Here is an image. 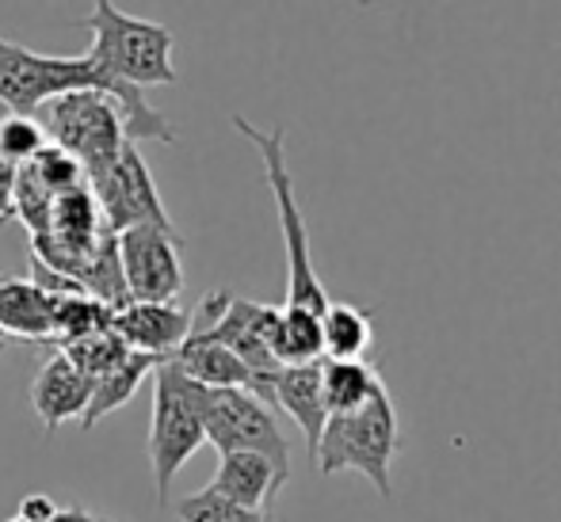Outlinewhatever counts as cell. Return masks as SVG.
<instances>
[{
  "label": "cell",
  "mask_w": 561,
  "mask_h": 522,
  "mask_svg": "<svg viewBox=\"0 0 561 522\" xmlns=\"http://www.w3.org/2000/svg\"><path fill=\"white\" fill-rule=\"evenodd\" d=\"M112 305L96 302L92 294H54V339L50 344L66 347L73 339H84L92 332L112 328Z\"/></svg>",
  "instance_id": "ffe728a7"
},
{
  "label": "cell",
  "mask_w": 561,
  "mask_h": 522,
  "mask_svg": "<svg viewBox=\"0 0 561 522\" xmlns=\"http://www.w3.org/2000/svg\"><path fill=\"white\" fill-rule=\"evenodd\" d=\"M89 89L115 100L126 141H134V146L138 141H164V146L176 141V126L157 107L146 104L141 89L107 77L89 54H81V58H54V54H35L0 35V104L8 107V115H35L50 100Z\"/></svg>",
  "instance_id": "6da1fadb"
},
{
  "label": "cell",
  "mask_w": 561,
  "mask_h": 522,
  "mask_svg": "<svg viewBox=\"0 0 561 522\" xmlns=\"http://www.w3.org/2000/svg\"><path fill=\"white\" fill-rule=\"evenodd\" d=\"M401 450V419L393 408L390 390H378L355 413H340L325 419V431L313 450L318 473L336 477V473H363L375 485L382 500H390V465Z\"/></svg>",
  "instance_id": "3957f363"
},
{
  "label": "cell",
  "mask_w": 561,
  "mask_h": 522,
  "mask_svg": "<svg viewBox=\"0 0 561 522\" xmlns=\"http://www.w3.org/2000/svg\"><path fill=\"white\" fill-rule=\"evenodd\" d=\"M12 522H27V519L15 515ZM50 522H96V515H89V511H84V508H61L58 515H54Z\"/></svg>",
  "instance_id": "83f0119b"
},
{
  "label": "cell",
  "mask_w": 561,
  "mask_h": 522,
  "mask_svg": "<svg viewBox=\"0 0 561 522\" xmlns=\"http://www.w3.org/2000/svg\"><path fill=\"white\" fill-rule=\"evenodd\" d=\"M81 27L92 35L89 58L115 81H126L134 89L180 81L176 66H172L176 35L164 23L138 20V15L115 8V0H96Z\"/></svg>",
  "instance_id": "277c9868"
},
{
  "label": "cell",
  "mask_w": 561,
  "mask_h": 522,
  "mask_svg": "<svg viewBox=\"0 0 561 522\" xmlns=\"http://www.w3.org/2000/svg\"><path fill=\"white\" fill-rule=\"evenodd\" d=\"M382 374L363 359H321V397H325L329 416L355 413L363 408L378 390Z\"/></svg>",
  "instance_id": "e0dca14e"
},
{
  "label": "cell",
  "mask_w": 561,
  "mask_h": 522,
  "mask_svg": "<svg viewBox=\"0 0 561 522\" xmlns=\"http://www.w3.org/2000/svg\"><path fill=\"white\" fill-rule=\"evenodd\" d=\"M46 146H50V141H46V130L38 126L35 115H4L0 118V161L4 164L23 169V164L35 161Z\"/></svg>",
  "instance_id": "7402d4cb"
},
{
  "label": "cell",
  "mask_w": 561,
  "mask_h": 522,
  "mask_svg": "<svg viewBox=\"0 0 561 522\" xmlns=\"http://www.w3.org/2000/svg\"><path fill=\"white\" fill-rule=\"evenodd\" d=\"M233 126L260 153L264 184L272 187L275 210H279L283 252H287V302L283 305H290V310H310L321 316L329 310V294H325V282H321L318 267H313L310 229H306L302 207H298V195H295V176H290V164H287V130H283V126L260 130V126H252L244 115H233Z\"/></svg>",
  "instance_id": "7a4b0ae2"
},
{
  "label": "cell",
  "mask_w": 561,
  "mask_h": 522,
  "mask_svg": "<svg viewBox=\"0 0 561 522\" xmlns=\"http://www.w3.org/2000/svg\"><path fill=\"white\" fill-rule=\"evenodd\" d=\"M272 408H283L302 431L310 454L318 450V439L325 431V397H321V362H302V367H283L272 378Z\"/></svg>",
  "instance_id": "4fadbf2b"
},
{
  "label": "cell",
  "mask_w": 561,
  "mask_h": 522,
  "mask_svg": "<svg viewBox=\"0 0 561 522\" xmlns=\"http://www.w3.org/2000/svg\"><path fill=\"white\" fill-rule=\"evenodd\" d=\"M54 199L58 195H50L43 184H38L35 172L23 164V169H15V192H12V202H15V218L27 225L31 236L46 233L50 229V210H54Z\"/></svg>",
  "instance_id": "cb8c5ba5"
},
{
  "label": "cell",
  "mask_w": 561,
  "mask_h": 522,
  "mask_svg": "<svg viewBox=\"0 0 561 522\" xmlns=\"http://www.w3.org/2000/svg\"><path fill=\"white\" fill-rule=\"evenodd\" d=\"M207 442V385L192 382L172 359L153 370V424H149V462H153L157 503H169L176 473Z\"/></svg>",
  "instance_id": "5b68a950"
},
{
  "label": "cell",
  "mask_w": 561,
  "mask_h": 522,
  "mask_svg": "<svg viewBox=\"0 0 561 522\" xmlns=\"http://www.w3.org/2000/svg\"><path fill=\"white\" fill-rule=\"evenodd\" d=\"M321 344L325 359H363L375 344V321L359 305L329 302V310L321 313Z\"/></svg>",
  "instance_id": "d6986e66"
},
{
  "label": "cell",
  "mask_w": 561,
  "mask_h": 522,
  "mask_svg": "<svg viewBox=\"0 0 561 522\" xmlns=\"http://www.w3.org/2000/svg\"><path fill=\"white\" fill-rule=\"evenodd\" d=\"M172 362L192 382L207 385V390H249L256 397V374L229 347L218 344L215 336H207V332H195V328L187 332V339L176 347Z\"/></svg>",
  "instance_id": "5bb4252c"
},
{
  "label": "cell",
  "mask_w": 561,
  "mask_h": 522,
  "mask_svg": "<svg viewBox=\"0 0 561 522\" xmlns=\"http://www.w3.org/2000/svg\"><path fill=\"white\" fill-rule=\"evenodd\" d=\"M0 332L8 339L50 344L54 339V294L35 279L0 275Z\"/></svg>",
  "instance_id": "9a60e30c"
},
{
  "label": "cell",
  "mask_w": 561,
  "mask_h": 522,
  "mask_svg": "<svg viewBox=\"0 0 561 522\" xmlns=\"http://www.w3.org/2000/svg\"><path fill=\"white\" fill-rule=\"evenodd\" d=\"M112 332L126 351L172 359L192 332V310H180L176 302H126L112 313Z\"/></svg>",
  "instance_id": "30bf717a"
},
{
  "label": "cell",
  "mask_w": 561,
  "mask_h": 522,
  "mask_svg": "<svg viewBox=\"0 0 561 522\" xmlns=\"http://www.w3.org/2000/svg\"><path fill=\"white\" fill-rule=\"evenodd\" d=\"M272 355L279 367H302V362L325 359V344H321V316L310 310H290L279 305L272 328Z\"/></svg>",
  "instance_id": "ac0fdd59"
},
{
  "label": "cell",
  "mask_w": 561,
  "mask_h": 522,
  "mask_svg": "<svg viewBox=\"0 0 561 522\" xmlns=\"http://www.w3.org/2000/svg\"><path fill=\"white\" fill-rule=\"evenodd\" d=\"M290 477H283L275 469V462H267L264 454H252V450H233V454L218 457V473L210 480V492L226 496V500L241 503V508H256V511H272L279 500L283 485Z\"/></svg>",
  "instance_id": "7c38bea8"
},
{
  "label": "cell",
  "mask_w": 561,
  "mask_h": 522,
  "mask_svg": "<svg viewBox=\"0 0 561 522\" xmlns=\"http://www.w3.org/2000/svg\"><path fill=\"white\" fill-rule=\"evenodd\" d=\"M58 511L61 508L50 496H23V503H20V519H27V522H50Z\"/></svg>",
  "instance_id": "484cf974"
},
{
  "label": "cell",
  "mask_w": 561,
  "mask_h": 522,
  "mask_svg": "<svg viewBox=\"0 0 561 522\" xmlns=\"http://www.w3.org/2000/svg\"><path fill=\"white\" fill-rule=\"evenodd\" d=\"M27 169L35 172L38 184H43L50 195H66V192H73V187L84 184V169L69 153H61L58 146H46L43 153L27 164Z\"/></svg>",
  "instance_id": "d4e9b609"
},
{
  "label": "cell",
  "mask_w": 561,
  "mask_h": 522,
  "mask_svg": "<svg viewBox=\"0 0 561 522\" xmlns=\"http://www.w3.org/2000/svg\"><path fill=\"white\" fill-rule=\"evenodd\" d=\"M35 118L46 130V141L73 156L81 169H92V164L115 156L126 141L115 100L92 89L50 100V104L35 111Z\"/></svg>",
  "instance_id": "52a82bcc"
},
{
  "label": "cell",
  "mask_w": 561,
  "mask_h": 522,
  "mask_svg": "<svg viewBox=\"0 0 561 522\" xmlns=\"http://www.w3.org/2000/svg\"><path fill=\"white\" fill-rule=\"evenodd\" d=\"M130 302H176L184 290L180 236L172 225H134L115 233Z\"/></svg>",
  "instance_id": "9c48e42d"
},
{
  "label": "cell",
  "mask_w": 561,
  "mask_h": 522,
  "mask_svg": "<svg viewBox=\"0 0 561 522\" xmlns=\"http://www.w3.org/2000/svg\"><path fill=\"white\" fill-rule=\"evenodd\" d=\"M84 187L96 199L107 233H123L134 225H172L161 192H157L134 141H123L115 156L84 169Z\"/></svg>",
  "instance_id": "8992f818"
},
{
  "label": "cell",
  "mask_w": 561,
  "mask_h": 522,
  "mask_svg": "<svg viewBox=\"0 0 561 522\" xmlns=\"http://www.w3.org/2000/svg\"><path fill=\"white\" fill-rule=\"evenodd\" d=\"M180 522H272V511H256V508H241V503L226 500V496L210 492H192L176 503Z\"/></svg>",
  "instance_id": "603a6c76"
},
{
  "label": "cell",
  "mask_w": 561,
  "mask_h": 522,
  "mask_svg": "<svg viewBox=\"0 0 561 522\" xmlns=\"http://www.w3.org/2000/svg\"><path fill=\"white\" fill-rule=\"evenodd\" d=\"M96 522H112V519H100V515H96Z\"/></svg>",
  "instance_id": "f546056e"
},
{
  "label": "cell",
  "mask_w": 561,
  "mask_h": 522,
  "mask_svg": "<svg viewBox=\"0 0 561 522\" xmlns=\"http://www.w3.org/2000/svg\"><path fill=\"white\" fill-rule=\"evenodd\" d=\"M89 397H92V378H84L61 351H54L43 362L35 385H31V408L43 419L46 431H58L66 419L81 424Z\"/></svg>",
  "instance_id": "8fae6325"
},
{
  "label": "cell",
  "mask_w": 561,
  "mask_h": 522,
  "mask_svg": "<svg viewBox=\"0 0 561 522\" xmlns=\"http://www.w3.org/2000/svg\"><path fill=\"white\" fill-rule=\"evenodd\" d=\"M164 359H153V355H138L130 351L123 362H118L115 370H107L104 378H96L92 382V397H89V408H84L81 416V431H92V427L100 424L104 416H112L115 408H123L126 401L138 393V385L146 382L149 374H153L157 367H161Z\"/></svg>",
  "instance_id": "2e32d148"
},
{
  "label": "cell",
  "mask_w": 561,
  "mask_h": 522,
  "mask_svg": "<svg viewBox=\"0 0 561 522\" xmlns=\"http://www.w3.org/2000/svg\"><path fill=\"white\" fill-rule=\"evenodd\" d=\"M8 347H12V339H8L4 332H0V359H4V355H8Z\"/></svg>",
  "instance_id": "f1b7e54d"
},
{
  "label": "cell",
  "mask_w": 561,
  "mask_h": 522,
  "mask_svg": "<svg viewBox=\"0 0 561 522\" xmlns=\"http://www.w3.org/2000/svg\"><path fill=\"white\" fill-rule=\"evenodd\" d=\"M207 442L218 454L252 450L275 462L290 477V442L279 431V419L249 390H207Z\"/></svg>",
  "instance_id": "ba28073f"
},
{
  "label": "cell",
  "mask_w": 561,
  "mask_h": 522,
  "mask_svg": "<svg viewBox=\"0 0 561 522\" xmlns=\"http://www.w3.org/2000/svg\"><path fill=\"white\" fill-rule=\"evenodd\" d=\"M61 355H66L69 362H73L77 370H81L84 378H104L107 370H115L118 362L126 359V344L115 336L112 328L107 332H92V336H84V339H73V344H66V347H58Z\"/></svg>",
  "instance_id": "44dd1931"
},
{
  "label": "cell",
  "mask_w": 561,
  "mask_h": 522,
  "mask_svg": "<svg viewBox=\"0 0 561 522\" xmlns=\"http://www.w3.org/2000/svg\"><path fill=\"white\" fill-rule=\"evenodd\" d=\"M12 192H15V169H12V164H4V161H0V221L15 218Z\"/></svg>",
  "instance_id": "4316f807"
}]
</instances>
